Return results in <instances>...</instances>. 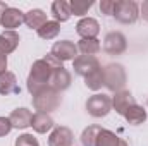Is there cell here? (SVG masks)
I'll return each instance as SVG.
<instances>
[{"mask_svg":"<svg viewBox=\"0 0 148 146\" xmlns=\"http://www.w3.org/2000/svg\"><path fill=\"white\" fill-rule=\"evenodd\" d=\"M60 67H64V64L52 53H47L43 59H38L31 65V72L28 76V91L31 95H36L38 91L47 88L52 72Z\"/></svg>","mask_w":148,"mask_h":146,"instance_id":"1","label":"cell"},{"mask_svg":"<svg viewBox=\"0 0 148 146\" xmlns=\"http://www.w3.org/2000/svg\"><path fill=\"white\" fill-rule=\"evenodd\" d=\"M62 103V96L59 91H55L53 88L47 86L43 88L41 91H38L36 95H33V107L38 112H45V113H50L53 110H57Z\"/></svg>","mask_w":148,"mask_h":146,"instance_id":"2","label":"cell"},{"mask_svg":"<svg viewBox=\"0 0 148 146\" xmlns=\"http://www.w3.org/2000/svg\"><path fill=\"white\" fill-rule=\"evenodd\" d=\"M112 16L122 24H134L140 19V5L134 0H115Z\"/></svg>","mask_w":148,"mask_h":146,"instance_id":"3","label":"cell"},{"mask_svg":"<svg viewBox=\"0 0 148 146\" xmlns=\"http://www.w3.org/2000/svg\"><path fill=\"white\" fill-rule=\"evenodd\" d=\"M103 81H105V88L114 91V93L124 89L126 81H127L124 67L121 64H109V65H105L103 67Z\"/></svg>","mask_w":148,"mask_h":146,"instance_id":"4","label":"cell"},{"mask_svg":"<svg viewBox=\"0 0 148 146\" xmlns=\"http://www.w3.org/2000/svg\"><path fill=\"white\" fill-rule=\"evenodd\" d=\"M86 110H88V113L91 117H97V119L105 117V115H109V112L112 110V98L107 96V95H103V93H97V95L88 98Z\"/></svg>","mask_w":148,"mask_h":146,"instance_id":"5","label":"cell"},{"mask_svg":"<svg viewBox=\"0 0 148 146\" xmlns=\"http://www.w3.org/2000/svg\"><path fill=\"white\" fill-rule=\"evenodd\" d=\"M127 48V40L121 31H110L103 40V50L110 55H121Z\"/></svg>","mask_w":148,"mask_h":146,"instance_id":"6","label":"cell"},{"mask_svg":"<svg viewBox=\"0 0 148 146\" xmlns=\"http://www.w3.org/2000/svg\"><path fill=\"white\" fill-rule=\"evenodd\" d=\"M100 62L97 57H91V55H79L73 60V69L74 72L81 77H86L88 74L95 72L97 69H100Z\"/></svg>","mask_w":148,"mask_h":146,"instance_id":"7","label":"cell"},{"mask_svg":"<svg viewBox=\"0 0 148 146\" xmlns=\"http://www.w3.org/2000/svg\"><path fill=\"white\" fill-rule=\"evenodd\" d=\"M53 57H57L62 64L67 62V60H74L77 57V46L74 45L73 41L69 40H60V41H55L53 46H52V52H50Z\"/></svg>","mask_w":148,"mask_h":146,"instance_id":"8","label":"cell"},{"mask_svg":"<svg viewBox=\"0 0 148 146\" xmlns=\"http://www.w3.org/2000/svg\"><path fill=\"white\" fill-rule=\"evenodd\" d=\"M133 105H136V100L131 95V91L121 89V91L114 93V96H112V108L115 110L119 115H124V112L129 107H133Z\"/></svg>","mask_w":148,"mask_h":146,"instance_id":"9","label":"cell"},{"mask_svg":"<svg viewBox=\"0 0 148 146\" xmlns=\"http://www.w3.org/2000/svg\"><path fill=\"white\" fill-rule=\"evenodd\" d=\"M76 33L81 36V40H90V38H97L100 33V24L97 19L93 17H83L77 24H76Z\"/></svg>","mask_w":148,"mask_h":146,"instance_id":"10","label":"cell"},{"mask_svg":"<svg viewBox=\"0 0 148 146\" xmlns=\"http://www.w3.org/2000/svg\"><path fill=\"white\" fill-rule=\"evenodd\" d=\"M74 141L73 131L69 127L59 126L48 136V146H71Z\"/></svg>","mask_w":148,"mask_h":146,"instance_id":"11","label":"cell"},{"mask_svg":"<svg viewBox=\"0 0 148 146\" xmlns=\"http://www.w3.org/2000/svg\"><path fill=\"white\" fill-rule=\"evenodd\" d=\"M48 86L53 88L55 91H66L69 86H71V72L66 69V67H60V69H55L52 76H50V81H48Z\"/></svg>","mask_w":148,"mask_h":146,"instance_id":"12","label":"cell"},{"mask_svg":"<svg viewBox=\"0 0 148 146\" xmlns=\"http://www.w3.org/2000/svg\"><path fill=\"white\" fill-rule=\"evenodd\" d=\"M9 120H10V124H12V129H14V127H16V129H26V127L31 126L33 113H31V110L21 107V108L12 110V113L9 115Z\"/></svg>","mask_w":148,"mask_h":146,"instance_id":"13","label":"cell"},{"mask_svg":"<svg viewBox=\"0 0 148 146\" xmlns=\"http://www.w3.org/2000/svg\"><path fill=\"white\" fill-rule=\"evenodd\" d=\"M23 23H24V14L16 7H9L2 17V26L5 28V31H14Z\"/></svg>","mask_w":148,"mask_h":146,"instance_id":"14","label":"cell"},{"mask_svg":"<svg viewBox=\"0 0 148 146\" xmlns=\"http://www.w3.org/2000/svg\"><path fill=\"white\" fill-rule=\"evenodd\" d=\"M19 84H17V77L14 72H5L0 74V95L9 96V95H19Z\"/></svg>","mask_w":148,"mask_h":146,"instance_id":"15","label":"cell"},{"mask_svg":"<svg viewBox=\"0 0 148 146\" xmlns=\"http://www.w3.org/2000/svg\"><path fill=\"white\" fill-rule=\"evenodd\" d=\"M55 122L53 119L50 117V113H45V112H36L33 115V120H31V127L33 131L38 134H47L50 129H53Z\"/></svg>","mask_w":148,"mask_h":146,"instance_id":"16","label":"cell"},{"mask_svg":"<svg viewBox=\"0 0 148 146\" xmlns=\"http://www.w3.org/2000/svg\"><path fill=\"white\" fill-rule=\"evenodd\" d=\"M21 38L16 31H3L0 35V55H9L19 46Z\"/></svg>","mask_w":148,"mask_h":146,"instance_id":"17","label":"cell"},{"mask_svg":"<svg viewBox=\"0 0 148 146\" xmlns=\"http://www.w3.org/2000/svg\"><path fill=\"white\" fill-rule=\"evenodd\" d=\"M47 14L41 10V9H31L24 14V24L29 28V29H40L45 23H47Z\"/></svg>","mask_w":148,"mask_h":146,"instance_id":"18","label":"cell"},{"mask_svg":"<svg viewBox=\"0 0 148 146\" xmlns=\"http://www.w3.org/2000/svg\"><path fill=\"white\" fill-rule=\"evenodd\" d=\"M52 16L53 19L60 24V23H66L71 19V7H69V2L66 0H55L52 3Z\"/></svg>","mask_w":148,"mask_h":146,"instance_id":"19","label":"cell"},{"mask_svg":"<svg viewBox=\"0 0 148 146\" xmlns=\"http://www.w3.org/2000/svg\"><path fill=\"white\" fill-rule=\"evenodd\" d=\"M124 119H126L127 124H131V126H140V124H143V122L147 120V110L136 103V105L129 107V108L124 112Z\"/></svg>","mask_w":148,"mask_h":146,"instance_id":"20","label":"cell"},{"mask_svg":"<svg viewBox=\"0 0 148 146\" xmlns=\"http://www.w3.org/2000/svg\"><path fill=\"white\" fill-rule=\"evenodd\" d=\"M77 50L83 53V55H91L95 57L100 50H102V45L97 38H90V40H81L77 43Z\"/></svg>","mask_w":148,"mask_h":146,"instance_id":"21","label":"cell"},{"mask_svg":"<svg viewBox=\"0 0 148 146\" xmlns=\"http://www.w3.org/2000/svg\"><path fill=\"white\" fill-rule=\"evenodd\" d=\"M84 84H86V88L91 89V91L102 89V86H105V81H103V69L100 67V69H97L95 72L88 74V76L84 77Z\"/></svg>","mask_w":148,"mask_h":146,"instance_id":"22","label":"cell"},{"mask_svg":"<svg viewBox=\"0 0 148 146\" xmlns=\"http://www.w3.org/2000/svg\"><path fill=\"white\" fill-rule=\"evenodd\" d=\"M36 33H38V36L43 38V40H53L60 33V24L57 21H47Z\"/></svg>","mask_w":148,"mask_h":146,"instance_id":"23","label":"cell"},{"mask_svg":"<svg viewBox=\"0 0 148 146\" xmlns=\"http://www.w3.org/2000/svg\"><path fill=\"white\" fill-rule=\"evenodd\" d=\"M119 138L115 132H112L109 129H102L97 136V143L95 146H119Z\"/></svg>","mask_w":148,"mask_h":146,"instance_id":"24","label":"cell"},{"mask_svg":"<svg viewBox=\"0 0 148 146\" xmlns=\"http://www.w3.org/2000/svg\"><path fill=\"white\" fill-rule=\"evenodd\" d=\"M102 129H103L102 126H88L83 131V134H81V145L83 146H95L97 136H98V132Z\"/></svg>","mask_w":148,"mask_h":146,"instance_id":"25","label":"cell"},{"mask_svg":"<svg viewBox=\"0 0 148 146\" xmlns=\"http://www.w3.org/2000/svg\"><path fill=\"white\" fill-rule=\"evenodd\" d=\"M93 5H95L93 0H71L69 2L71 14H74V16H84Z\"/></svg>","mask_w":148,"mask_h":146,"instance_id":"26","label":"cell"},{"mask_svg":"<svg viewBox=\"0 0 148 146\" xmlns=\"http://www.w3.org/2000/svg\"><path fill=\"white\" fill-rule=\"evenodd\" d=\"M14 146H40V143H38V139L33 136V134L24 132V134L17 136V139H16Z\"/></svg>","mask_w":148,"mask_h":146,"instance_id":"27","label":"cell"},{"mask_svg":"<svg viewBox=\"0 0 148 146\" xmlns=\"http://www.w3.org/2000/svg\"><path fill=\"white\" fill-rule=\"evenodd\" d=\"M114 9H115V0H102V2H100V10H102V14L112 16V14H114Z\"/></svg>","mask_w":148,"mask_h":146,"instance_id":"28","label":"cell"},{"mask_svg":"<svg viewBox=\"0 0 148 146\" xmlns=\"http://www.w3.org/2000/svg\"><path fill=\"white\" fill-rule=\"evenodd\" d=\"M12 131V124L9 120V117H0V138L7 136Z\"/></svg>","mask_w":148,"mask_h":146,"instance_id":"29","label":"cell"},{"mask_svg":"<svg viewBox=\"0 0 148 146\" xmlns=\"http://www.w3.org/2000/svg\"><path fill=\"white\" fill-rule=\"evenodd\" d=\"M140 16H143V19L148 21V0L143 2V5H141V9H140Z\"/></svg>","mask_w":148,"mask_h":146,"instance_id":"30","label":"cell"},{"mask_svg":"<svg viewBox=\"0 0 148 146\" xmlns=\"http://www.w3.org/2000/svg\"><path fill=\"white\" fill-rule=\"evenodd\" d=\"M5 69H7V57L0 55V74L5 72Z\"/></svg>","mask_w":148,"mask_h":146,"instance_id":"31","label":"cell"},{"mask_svg":"<svg viewBox=\"0 0 148 146\" xmlns=\"http://www.w3.org/2000/svg\"><path fill=\"white\" fill-rule=\"evenodd\" d=\"M9 9V5L5 3V2H2L0 0V24H2V17H3V14H5V10Z\"/></svg>","mask_w":148,"mask_h":146,"instance_id":"32","label":"cell"},{"mask_svg":"<svg viewBox=\"0 0 148 146\" xmlns=\"http://www.w3.org/2000/svg\"><path fill=\"white\" fill-rule=\"evenodd\" d=\"M119 146H129V145H127V141H124V139H121V141H119Z\"/></svg>","mask_w":148,"mask_h":146,"instance_id":"33","label":"cell"}]
</instances>
